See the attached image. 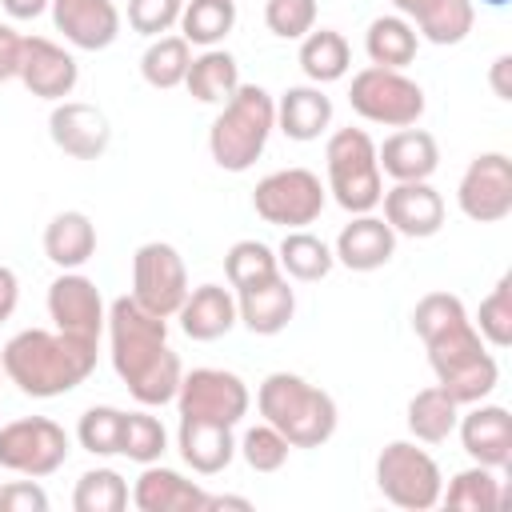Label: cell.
Returning a JSON list of instances; mask_svg holds the SVG:
<instances>
[{
  "label": "cell",
  "mask_w": 512,
  "mask_h": 512,
  "mask_svg": "<svg viewBox=\"0 0 512 512\" xmlns=\"http://www.w3.org/2000/svg\"><path fill=\"white\" fill-rule=\"evenodd\" d=\"M376 164L392 180H428L440 168L436 136L412 124L396 128L392 136H384V144H376Z\"/></svg>",
  "instance_id": "obj_23"
},
{
  "label": "cell",
  "mask_w": 512,
  "mask_h": 512,
  "mask_svg": "<svg viewBox=\"0 0 512 512\" xmlns=\"http://www.w3.org/2000/svg\"><path fill=\"white\" fill-rule=\"evenodd\" d=\"M48 136L72 160H100L112 144V124L96 104L56 100V108L48 116Z\"/></svg>",
  "instance_id": "obj_16"
},
{
  "label": "cell",
  "mask_w": 512,
  "mask_h": 512,
  "mask_svg": "<svg viewBox=\"0 0 512 512\" xmlns=\"http://www.w3.org/2000/svg\"><path fill=\"white\" fill-rule=\"evenodd\" d=\"M0 512H48V492L32 476L0 484Z\"/></svg>",
  "instance_id": "obj_46"
},
{
  "label": "cell",
  "mask_w": 512,
  "mask_h": 512,
  "mask_svg": "<svg viewBox=\"0 0 512 512\" xmlns=\"http://www.w3.org/2000/svg\"><path fill=\"white\" fill-rule=\"evenodd\" d=\"M416 48H420V36L412 28V20H404L400 12L392 16H376L364 32V52L376 68H408L416 60Z\"/></svg>",
  "instance_id": "obj_30"
},
{
  "label": "cell",
  "mask_w": 512,
  "mask_h": 512,
  "mask_svg": "<svg viewBox=\"0 0 512 512\" xmlns=\"http://www.w3.org/2000/svg\"><path fill=\"white\" fill-rule=\"evenodd\" d=\"M204 496L208 492L196 480L180 476L176 468H164L160 460L144 464V472L132 484V504L140 512H200Z\"/></svg>",
  "instance_id": "obj_22"
},
{
  "label": "cell",
  "mask_w": 512,
  "mask_h": 512,
  "mask_svg": "<svg viewBox=\"0 0 512 512\" xmlns=\"http://www.w3.org/2000/svg\"><path fill=\"white\" fill-rule=\"evenodd\" d=\"M188 64H192V44L184 36H156L144 56H140V76L152 84V88H176L184 84L188 76Z\"/></svg>",
  "instance_id": "obj_36"
},
{
  "label": "cell",
  "mask_w": 512,
  "mask_h": 512,
  "mask_svg": "<svg viewBox=\"0 0 512 512\" xmlns=\"http://www.w3.org/2000/svg\"><path fill=\"white\" fill-rule=\"evenodd\" d=\"M252 392L248 384L228 368H192L180 376L176 408L192 420H216V424H240L248 416Z\"/></svg>",
  "instance_id": "obj_12"
},
{
  "label": "cell",
  "mask_w": 512,
  "mask_h": 512,
  "mask_svg": "<svg viewBox=\"0 0 512 512\" xmlns=\"http://www.w3.org/2000/svg\"><path fill=\"white\" fill-rule=\"evenodd\" d=\"M456 204L476 224H500L512 212V160L504 152H480L456 184Z\"/></svg>",
  "instance_id": "obj_13"
},
{
  "label": "cell",
  "mask_w": 512,
  "mask_h": 512,
  "mask_svg": "<svg viewBox=\"0 0 512 512\" xmlns=\"http://www.w3.org/2000/svg\"><path fill=\"white\" fill-rule=\"evenodd\" d=\"M20 52H24V36L12 24H0V84L20 76Z\"/></svg>",
  "instance_id": "obj_47"
},
{
  "label": "cell",
  "mask_w": 512,
  "mask_h": 512,
  "mask_svg": "<svg viewBox=\"0 0 512 512\" xmlns=\"http://www.w3.org/2000/svg\"><path fill=\"white\" fill-rule=\"evenodd\" d=\"M276 260H280V272L292 276V280H300V284L324 280V276L332 272V264H336L332 248H328L320 236H312L308 228L284 232V240H280V248H276Z\"/></svg>",
  "instance_id": "obj_33"
},
{
  "label": "cell",
  "mask_w": 512,
  "mask_h": 512,
  "mask_svg": "<svg viewBox=\"0 0 512 512\" xmlns=\"http://www.w3.org/2000/svg\"><path fill=\"white\" fill-rule=\"evenodd\" d=\"M236 28V0H184L180 36L200 48H216Z\"/></svg>",
  "instance_id": "obj_35"
},
{
  "label": "cell",
  "mask_w": 512,
  "mask_h": 512,
  "mask_svg": "<svg viewBox=\"0 0 512 512\" xmlns=\"http://www.w3.org/2000/svg\"><path fill=\"white\" fill-rule=\"evenodd\" d=\"M108 348H112V368L124 380L128 396L140 408H160L176 400L184 364L168 348V320L136 304V296H116L108 304Z\"/></svg>",
  "instance_id": "obj_1"
},
{
  "label": "cell",
  "mask_w": 512,
  "mask_h": 512,
  "mask_svg": "<svg viewBox=\"0 0 512 512\" xmlns=\"http://www.w3.org/2000/svg\"><path fill=\"white\" fill-rule=\"evenodd\" d=\"M176 448H180V460H184L196 476H216V472H224V468L232 464V456H236V436H232V424L180 416Z\"/></svg>",
  "instance_id": "obj_24"
},
{
  "label": "cell",
  "mask_w": 512,
  "mask_h": 512,
  "mask_svg": "<svg viewBox=\"0 0 512 512\" xmlns=\"http://www.w3.org/2000/svg\"><path fill=\"white\" fill-rule=\"evenodd\" d=\"M392 4H396V12H400V16H404V12H408V8H412V4H416V0H392Z\"/></svg>",
  "instance_id": "obj_52"
},
{
  "label": "cell",
  "mask_w": 512,
  "mask_h": 512,
  "mask_svg": "<svg viewBox=\"0 0 512 512\" xmlns=\"http://www.w3.org/2000/svg\"><path fill=\"white\" fill-rule=\"evenodd\" d=\"M0 372H4V364H0Z\"/></svg>",
  "instance_id": "obj_54"
},
{
  "label": "cell",
  "mask_w": 512,
  "mask_h": 512,
  "mask_svg": "<svg viewBox=\"0 0 512 512\" xmlns=\"http://www.w3.org/2000/svg\"><path fill=\"white\" fill-rule=\"evenodd\" d=\"M256 408L292 448H320L340 424L336 400L296 372H268L256 388Z\"/></svg>",
  "instance_id": "obj_3"
},
{
  "label": "cell",
  "mask_w": 512,
  "mask_h": 512,
  "mask_svg": "<svg viewBox=\"0 0 512 512\" xmlns=\"http://www.w3.org/2000/svg\"><path fill=\"white\" fill-rule=\"evenodd\" d=\"M456 420H460V404L440 384L420 388L408 400V432L416 436V444H444L456 432Z\"/></svg>",
  "instance_id": "obj_31"
},
{
  "label": "cell",
  "mask_w": 512,
  "mask_h": 512,
  "mask_svg": "<svg viewBox=\"0 0 512 512\" xmlns=\"http://www.w3.org/2000/svg\"><path fill=\"white\" fill-rule=\"evenodd\" d=\"M180 12H184V0H128V24L132 32L140 36H164L180 24Z\"/></svg>",
  "instance_id": "obj_45"
},
{
  "label": "cell",
  "mask_w": 512,
  "mask_h": 512,
  "mask_svg": "<svg viewBox=\"0 0 512 512\" xmlns=\"http://www.w3.org/2000/svg\"><path fill=\"white\" fill-rule=\"evenodd\" d=\"M16 300H20V280L8 264H0V324L16 312Z\"/></svg>",
  "instance_id": "obj_48"
},
{
  "label": "cell",
  "mask_w": 512,
  "mask_h": 512,
  "mask_svg": "<svg viewBox=\"0 0 512 512\" xmlns=\"http://www.w3.org/2000/svg\"><path fill=\"white\" fill-rule=\"evenodd\" d=\"M72 508L76 512H124L128 508V484H124V476L116 468H88L76 480Z\"/></svg>",
  "instance_id": "obj_38"
},
{
  "label": "cell",
  "mask_w": 512,
  "mask_h": 512,
  "mask_svg": "<svg viewBox=\"0 0 512 512\" xmlns=\"http://www.w3.org/2000/svg\"><path fill=\"white\" fill-rule=\"evenodd\" d=\"M460 444L472 456V464L484 468H508L512 460V416L500 404H468V412L456 420Z\"/></svg>",
  "instance_id": "obj_19"
},
{
  "label": "cell",
  "mask_w": 512,
  "mask_h": 512,
  "mask_svg": "<svg viewBox=\"0 0 512 512\" xmlns=\"http://www.w3.org/2000/svg\"><path fill=\"white\" fill-rule=\"evenodd\" d=\"M68 452H72L68 432L48 416H20L0 428V468L16 476L44 480L64 468Z\"/></svg>",
  "instance_id": "obj_9"
},
{
  "label": "cell",
  "mask_w": 512,
  "mask_h": 512,
  "mask_svg": "<svg viewBox=\"0 0 512 512\" xmlns=\"http://www.w3.org/2000/svg\"><path fill=\"white\" fill-rule=\"evenodd\" d=\"M324 168H328V192L332 200L360 216V212H372L380 208V196H384V172L376 164V144L364 128H340L328 136V148H324Z\"/></svg>",
  "instance_id": "obj_6"
},
{
  "label": "cell",
  "mask_w": 512,
  "mask_h": 512,
  "mask_svg": "<svg viewBox=\"0 0 512 512\" xmlns=\"http://www.w3.org/2000/svg\"><path fill=\"white\" fill-rule=\"evenodd\" d=\"M224 276H228V284H232L236 292H248V288H256V284L276 280V276H280V260H276V252H272L268 244H260V240H236V244L228 248V256H224Z\"/></svg>",
  "instance_id": "obj_37"
},
{
  "label": "cell",
  "mask_w": 512,
  "mask_h": 512,
  "mask_svg": "<svg viewBox=\"0 0 512 512\" xmlns=\"http://www.w3.org/2000/svg\"><path fill=\"white\" fill-rule=\"evenodd\" d=\"M0 4H4V12L12 20H36L40 12H48L52 0H0Z\"/></svg>",
  "instance_id": "obj_50"
},
{
  "label": "cell",
  "mask_w": 512,
  "mask_h": 512,
  "mask_svg": "<svg viewBox=\"0 0 512 512\" xmlns=\"http://www.w3.org/2000/svg\"><path fill=\"white\" fill-rule=\"evenodd\" d=\"M180 332L188 336V340H200V344H208V340H220V336H228L232 328H236V296H232V288H224V284H200V288H188V296H184V304H180Z\"/></svg>",
  "instance_id": "obj_21"
},
{
  "label": "cell",
  "mask_w": 512,
  "mask_h": 512,
  "mask_svg": "<svg viewBox=\"0 0 512 512\" xmlns=\"http://www.w3.org/2000/svg\"><path fill=\"white\" fill-rule=\"evenodd\" d=\"M48 320H52V328L64 332V336L100 344L108 308H104V296H100L96 280H88L80 268H76V272H60V276L48 284Z\"/></svg>",
  "instance_id": "obj_14"
},
{
  "label": "cell",
  "mask_w": 512,
  "mask_h": 512,
  "mask_svg": "<svg viewBox=\"0 0 512 512\" xmlns=\"http://www.w3.org/2000/svg\"><path fill=\"white\" fill-rule=\"evenodd\" d=\"M48 8L56 32L80 52H100L120 36L116 0H52Z\"/></svg>",
  "instance_id": "obj_18"
},
{
  "label": "cell",
  "mask_w": 512,
  "mask_h": 512,
  "mask_svg": "<svg viewBox=\"0 0 512 512\" xmlns=\"http://www.w3.org/2000/svg\"><path fill=\"white\" fill-rule=\"evenodd\" d=\"M348 104L360 120L384 128H408L424 116V88L400 68H360L348 88Z\"/></svg>",
  "instance_id": "obj_8"
},
{
  "label": "cell",
  "mask_w": 512,
  "mask_h": 512,
  "mask_svg": "<svg viewBox=\"0 0 512 512\" xmlns=\"http://www.w3.org/2000/svg\"><path fill=\"white\" fill-rule=\"evenodd\" d=\"M384 220L396 236L428 240L444 228V196L428 180H396L384 196Z\"/></svg>",
  "instance_id": "obj_17"
},
{
  "label": "cell",
  "mask_w": 512,
  "mask_h": 512,
  "mask_svg": "<svg viewBox=\"0 0 512 512\" xmlns=\"http://www.w3.org/2000/svg\"><path fill=\"white\" fill-rule=\"evenodd\" d=\"M376 488L388 504L408 508V512H428L440 504V464L416 448V440H392L376 456Z\"/></svg>",
  "instance_id": "obj_7"
},
{
  "label": "cell",
  "mask_w": 512,
  "mask_h": 512,
  "mask_svg": "<svg viewBox=\"0 0 512 512\" xmlns=\"http://www.w3.org/2000/svg\"><path fill=\"white\" fill-rule=\"evenodd\" d=\"M332 124V100L324 96L320 84H296L288 92H280L276 100V128L288 136V140H320Z\"/></svg>",
  "instance_id": "obj_26"
},
{
  "label": "cell",
  "mask_w": 512,
  "mask_h": 512,
  "mask_svg": "<svg viewBox=\"0 0 512 512\" xmlns=\"http://www.w3.org/2000/svg\"><path fill=\"white\" fill-rule=\"evenodd\" d=\"M472 328H476L480 340L492 344V348H508V344H512V272H504V276L496 280V288L480 300Z\"/></svg>",
  "instance_id": "obj_39"
},
{
  "label": "cell",
  "mask_w": 512,
  "mask_h": 512,
  "mask_svg": "<svg viewBox=\"0 0 512 512\" xmlns=\"http://www.w3.org/2000/svg\"><path fill=\"white\" fill-rule=\"evenodd\" d=\"M204 508H240V512H248L252 500H244V496H204Z\"/></svg>",
  "instance_id": "obj_51"
},
{
  "label": "cell",
  "mask_w": 512,
  "mask_h": 512,
  "mask_svg": "<svg viewBox=\"0 0 512 512\" xmlns=\"http://www.w3.org/2000/svg\"><path fill=\"white\" fill-rule=\"evenodd\" d=\"M236 452L244 456V464H248L252 472H280V468L288 464L292 444H288V440H284L268 420H260L256 428H248V432L240 436Z\"/></svg>",
  "instance_id": "obj_43"
},
{
  "label": "cell",
  "mask_w": 512,
  "mask_h": 512,
  "mask_svg": "<svg viewBox=\"0 0 512 512\" xmlns=\"http://www.w3.org/2000/svg\"><path fill=\"white\" fill-rule=\"evenodd\" d=\"M264 24L280 40H304L316 28V0H268Z\"/></svg>",
  "instance_id": "obj_44"
},
{
  "label": "cell",
  "mask_w": 512,
  "mask_h": 512,
  "mask_svg": "<svg viewBox=\"0 0 512 512\" xmlns=\"http://www.w3.org/2000/svg\"><path fill=\"white\" fill-rule=\"evenodd\" d=\"M508 72H512V56L504 52V56H496V60H492V72H488V84H492V92H496L500 100H512V84H508Z\"/></svg>",
  "instance_id": "obj_49"
},
{
  "label": "cell",
  "mask_w": 512,
  "mask_h": 512,
  "mask_svg": "<svg viewBox=\"0 0 512 512\" xmlns=\"http://www.w3.org/2000/svg\"><path fill=\"white\" fill-rule=\"evenodd\" d=\"M440 504L460 508V512H496L504 504V488L496 480V468L472 464V468L456 472L448 480V488H440Z\"/></svg>",
  "instance_id": "obj_34"
},
{
  "label": "cell",
  "mask_w": 512,
  "mask_h": 512,
  "mask_svg": "<svg viewBox=\"0 0 512 512\" xmlns=\"http://www.w3.org/2000/svg\"><path fill=\"white\" fill-rule=\"evenodd\" d=\"M480 4H488V8H504L508 0H480Z\"/></svg>",
  "instance_id": "obj_53"
},
{
  "label": "cell",
  "mask_w": 512,
  "mask_h": 512,
  "mask_svg": "<svg viewBox=\"0 0 512 512\" xmlns=\"http://www.w3.org/2000/svg\"><path fill=\"white\" fill-rule=\"evenodd\" d=\"M4 376L32 400H52L80 388L96 368V344L56 328H24L0 348Z\"/></svg>",
  "instance_id": "obj_2"
},
{
  "label": "cell",
  "mask_w": 512,
  "mask_h": 512,
  "mask_svg": "<svg viewBox=\"0 0 512 512\" xmlns=\"http://www.w3.org/2000/svg\"><path fill=\"white\" fill-rule=\"evenodd\" d=\"M184 88L200 104H224L240 88V64H236V56L224 52V48H204L200 56H192L188 76H184Z\"/></svg>",
  "instance_id": "obj_29"
},
{
  "label": "cell",
  "mask_w": 512,
  "mask_h": 512,
  "mask_svg": "<svg viewBox=\"0 0 512 512\" xmlns=\"http://www.w3.org/2000/svg\"><path fill=\"white\" fill-rule=\"evenodd\" d=\"M300 68H304V76L312 84L344 80L348 68H352V48H348L344 32H336V28H312L300 40Z\"/></svg>",
  "instance_id": "obj_32"
},
{
  "label": "cell",
  "mask_w": 512,
  "mask_h": 512,
  "mask_svg": "<svg viewBox=\"0 0 512 512\" xmlns=\"http://www.w3.org/2000/svg\"><path fill=\"white\" fill-rule=\"evenodd\" d=\"M324 200H328V188L308 168H276L264 180H256V192H252L256 216L288 232L312 224L324 212Z\"/></svg>",
  "instance_id": "obj_10"
},
{
  "label": "cell",
  "mask_w": 512,
  "mask_h": 512,
  "mask_svg": "<svg viewBox=\"0 0 512 512\" xmlns=\"http://www.w3.org/2000/svg\"><path fill=\"white\" fill-rule=\"evenodd\" d=\"M32 96L40 100H68L76 80H80V64L76 56L48 40V36H24V52H20V76H16Z\"/></svg>",
  "instance_id": "obj_15"
},
{
  "label": "cell",
  "mask_w": 512,
  "mask_h": 512,
  "mask_svg": "<svg viewBox=\"0 0 512 512\" xmlns=\"http://www.w3.org/2000/svg\"><path fill=\"white\" fill-rule=\"evenodd\" d=\"M96 252V224L88 212L80 208H68V212H56L44 228V256L60 268V272H76L92 260Z\"/></svg>",
  "instance_id": "obj_27"
},
{
  "label": "cell",
  "mask_w": 512,
  "mask_h": 512,
  "mask_svg": "<svg viewBox=\"0 0 512 512\" xmlns=\"http://www.w3.org/2000/svg\"><path fill=\"white\" fill-rule=\"evenodd\" d=\"M120 432H124V412L112 404H92L76 424V440L92 456H120Z\"/></svg>",
  "instance_id": "obj_42"
},
{
  "label": "cell",
  "mask_w": 512,
  "mask_h": 512,
  "mask_svg": "<svg viewBox=\"0 0 512 512\" xmlns=\"http://www.w3.org/2000/svg\"><path fill=\"white\" fill-rule=\"evenodd\" d=\"M236 316L256 336L284 332L292 324V316H296V292H292L288 276H276V280L256 284L248 292H236Z\"/></svg>",
  "instance_id": "obj_25"
},
{
  "label": "cell",
  "mask_w": 512,
  "mask_h": 512,
  "mask_svg": "<svg viewBox=\"0 0 512 512\" xmlns=\"http://www.w3.org/2000/svg\"><path fill=\"white\" fill-rule=\"evenodd\" d=\"M428 364L436 372V384L460 404H480L492 396V388L500 384V364L488 352V344L480 340V332L472 328V320L448 328L444 336L428 340Z\"/></svg>",
  "instance_id": "obj_5"
},
{
  "label": "cell",
  "mask_w": 512,
  "mask_h": 512,
  "mask_svg": "<svg viewBox=\"0 0 512 512\" xmlns=\"http://www.w3.org/2000/svg\"><path fill=\"white\" fill-rule=\"evenodd\" d=\"M168 452V432L152 412H124V432H120V456L136 464H156Z\"/></svg>",
  "instance_id": "obj_40"
},
{
  "label": "cell",
  "mask_w": 512,
  "mask_h": 512,
  "mask_svg": "<svg viewBox=\"0 0 512 512\" xmlns=\"http://www.w3.org/2000/svg\"><path fill=\"white\" fill-rule=\"evenodd\" d=\"M332 256L352 272H376L396 256V232L388 228L384 216L360 212L340 228V236L332 244Z\"/></svg>",
  "instance_id": "obj_20"
},
{
  "label": "cell",
  "mask_w": 512,
  "mask_h": 512,
  "mask_svg": "<svg viewBox=\"0 0 512 512\" xmlns=\"http://www.w3.org/2000/svg\"><path fill=\"white\" fill-rule=\"evenodd\" d=\"M132 296L156 316H176L188 296V268L184 256L168 240H148L132 256Z\"/></svg>",
  "instance_id": "obj_11"
},
{
  "label": "cell",
  "mask_w": 512,
  "mask_h": 512,
  "mask_svg": "<svg viewBox=\"0 0 512 512\" xmlns=\"http://www.w3.org/2000/svg\"><path fill=\"white\" fill-rule=\"evenodd\" d=\"M276 132V100L260 84H240L208 128V152L224 172H248Z\"/></svg>",
  "instance_id": "obj_4"
},
{
  "label": "cell",
  "mask_w": 512,
  "mask_h": 512,
  "mask_svg": "<svg viewBox=\"0 0 512 512\" xmlns=\"http://www.w3.org/2000/svg\"><path fill=\"white\" fill-rule=\"evenodd\" d=\"M404 20H412L416 36H424L428 44H460L472 24H476V8L472 0H416Z\"/></svg>",
  "instance_id": "obj_28"
},
{
  "label": "cell",
  "mask_w": 512,
  "mask_h": 512,
  "mask_svg": "<svg viewBox=\"0 0 512 512\" xmlns=\"http://www.w3.org/2000/svg\"><path fill=\"white\" fill-rule=\"evenodd\" d=\"M464 320H472V316H468L464 300L452 296V292H428V296H420V304L412 308V332H416L424 344L436 340V336H444L448 328H456V324H464Z\"/></svg>",
  "instance_id": "obj_41"
}]
</instances>
